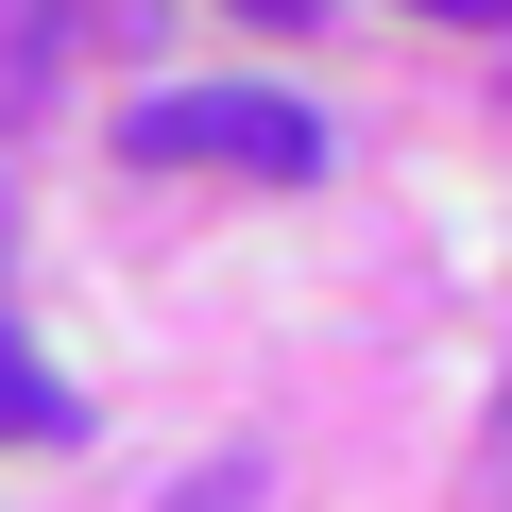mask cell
<instances>
[{"instance_id": "6da1fadb", "label": "cell", "mask_w": 512, "mask_h": 512, "mask_svg": "<svg viewBox=\"0 0 512 512\" xmlns=\"http://www.w3.org/2000/svg\"><path fill=\"white\" fill-rule=\"evenodd\" d=\"M120 154H137V171H256V188H308V171H325V120H308L291 86H154V103L120 120Z\"/></svg>"}, {"instance_id": "7a4b0ae2", "label": "cell", "mask_w": 512, "mask_h": 512, "mask_svg": "<svg viewBox=\"0 0 512 512\" xmlns=\"http://www.w3.org/2000/svg\"><path fill=\"white\" fill-rule=\"evenodd\" d=\"M69 427H86V393H69L18 325H0V444H69Z\"/></svg>"}, {"instance_id": "3957f363", "label": "cell", "mask_w": 512, "mask_h": 512, "mask_svg": "<svg viewBox=\"0 0 512 512\" xmlns=\"http://www.w3.org/2000/svg\"><path fill=\"white\" fill-rule=\"evenodd\" d=\"M188 512H256V461H205V478H188Z\"/></svg>"}, {"instance_id": "277c9868", "label": "cell", "mask_w": 512, "mask_h": 512, "mask_svg": "<svg viewBox=\"0 0 512 512\" xmlns=\"http://www.w3.org/2000/svg\"><path fill=\"white\" fill-rule=\"evenodd\" d=\"M239 18H274V35H291V18H308V0H239Z\"/></svg>"}, {"instance_id": "5b68a950", "label": "cell", "mask_w": 512, "mask_h": 512, "mask_svg": "<svg viewBox=\"0 0 512 512\" xmlns=\"http://www.w3.org/2000/svg\"><path fill=\"white\" fill-rule=\"evenodd\" d=\"M427 18H512V0H427Z\"/></svg>"}, {"instance_id": "8992f818", "label": "cell", "mask_w": 512, "mask_h": 512, "mask_svg": "<svg viewBox=\"0 0 512 512\" xmlns=\"http://www.w3.org/2000/svg\"><path fill=\"white\" fill-rule=\"evenodd\" d=\"M495 461H512V393H495Z\"/></svg>"}]
</instances>
